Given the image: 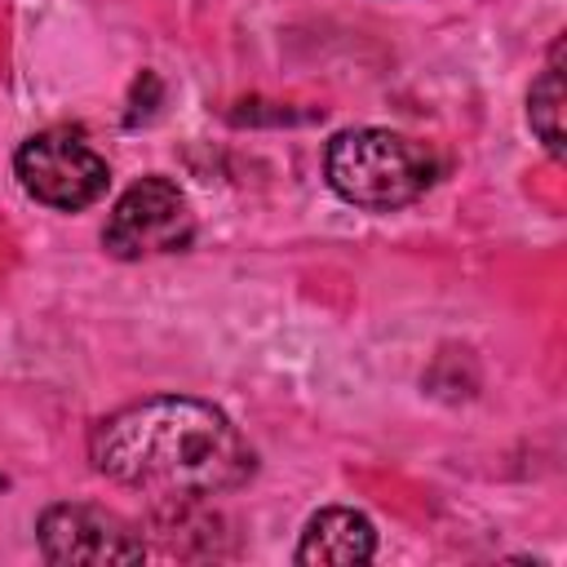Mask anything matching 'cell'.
<instances>
[{
  "label": "cell",
  "mask_w": 567,
  "mask_h": 567,
  "mask_svg": "<svg viewBox=\"0 0 567 567\" xmlns=\"http://www.w3.org/2000/svg\"><path fill=\"white\" fill-rule=\"evenodd\" d=\"M89 461L111 483L159 501L221 496L257 474V452L230 416L186 394H155L102 416L89 439Z\"/></svg>",
  "instance_id": "1"
},
{
  "label": "cell",
  "mask_w": 567,
  "mask_h": 567,
  "mask_svg": "<svg viewBox=\"0 0 567 567\" xmlns=\"http://www.w3.org/2000/svg\"><path fill=\"white\" fill-rule=\"evenodd\" d=\"M323 177L346 204L390 213L430 190L434 155L394 128H346L323 151Z\"/></svg>",
  "instance_id": "2"
},
{
  "label": "cell",
  "mask_w": 567,
  "mask_h": 567,
  "mask_svg": "<svg viewBox=\"0 0 567 567\" xmlns=\"http://www.w3.org/2000/svg\"><path fill=\"white\" fill-rule=\"evenodd\" d=\"M13 173L35 204L58 208V213H80L97 204L111 186L106 159L71 128L31 133L13 155Z\"/></svg>",
  "instance_id": "3"
},
{
  "label": "cell",
  "mask_w": 567,
  "mask_h": 567,
  "mask_svg": "<svg viewBox=\"0 0 567 567\" xmlns=\"http://www.w3.org/2000/svg\"><path fill=\"white\" fill-rule=\"evenodd\" d=\"M190 239H195V213H190L182 186L159 173L133 182L111 204L106 226H102V248L120 261L182 252Z\"/></svg>",
  "instance_id": "4"
},
{
  "label": "cell",
  "mask_w": 567,
  "mask_h": 567,
  "mask_svg": "<svg viewBox=\"0 0 567 567\" xmlns=\"http://www.w3.org/2000/svg\"><path fill=\"white\" fill-rule=\"evenodd\" d=\"M40 554L58 567H128L146 558V540L120 514L84 501L49 505L35 523Z\"/></svg>",
  "instance_id": "5"
},
{
  "label": "cell",
  "mask_w": 567,
  "mask_h": 567,
  "mask_svg": "<svg viewBox=\"0 0 567 567\" xmlns=\"http://www.w3.org/2000/svg\"><path fill=\"white\" fill-rule=\"evenodd\" d=\"M372 554H377V527L368 514L350 505H328L310 514L297 545L301 567H354V563H368Z\"/></svg>",
  "instance_id": "6"
},
{
  "label": "cell",
  "mask_w": 567,
  "mask_h": 567,
  "mask_svg": "<svg viewBox=\"0 0 567 567\" xmlns=\"http://www.w3.org/2000/svg\"><path fill=\"white\" fill-rule=\"evenodd\" d=\"M558 53L563 49L554 44L545 71L532 80V93H527V124L554 159H563V62H558Z\"/></svg>",
  "instance_id": "7"
},
{
  "label": "cell",
  "mask_w": 567,
  "mask_h": 567,
  "mask_svg": "<svg viewBox=\"0 0 567 567\" xmlns=\"http://www.w3.org/2000/svg\"><path fill=\"white\" fill-rule=\"evenodd\" d=\"M0 492H9V474L4 470H0Z\"/></svg>",
  "instance_id": "8"
}]
</instances>
